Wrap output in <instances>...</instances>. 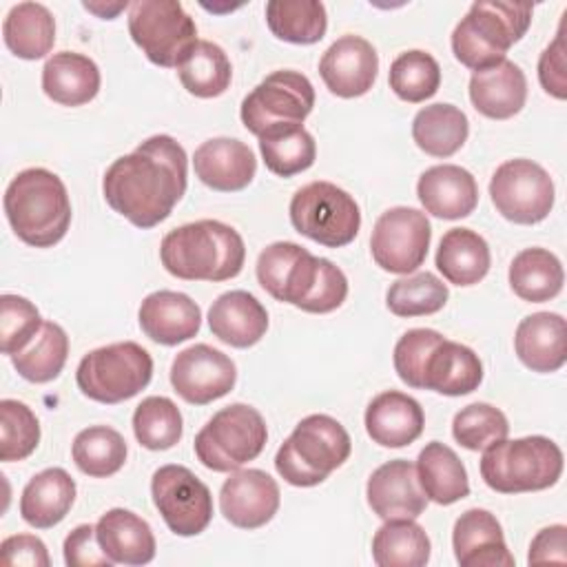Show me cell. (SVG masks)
Segmentation results:
<instances>
[{
  "label": "cell",
  "instance_id": "cell-1",
  "mask_svg": "<svg viewBox=\"0 0 567 567\" xmlns=\"http://www.w3.org/2000/svg\"><path fill=\"white\" fill-rule=\"evenodd\" d=\"M188 184V157L171 135H153L117 157L102 177L106 204L137 228L168 219Z\"/></svg>",
  "mask_w": 567,
  "mask_h": 567
},
{
  "label": "cell",
  "instance_id": "cell-2",
  "mask_svg": "<svg viewBox=\"0 0 567 567\" xmlns=\"http://www.w3.org/2000/svg\"><path fill=\"white\" fill-rule=\"evenodd\" d=\"M257 281L277 301L312 315L332 312L348 297L343 270L295 241H272L259 252Z\"/></svg>",
  "mask_w": 567,
  "mask_h": 567
},
{
  "label": "cell",
  "instance_id": "cell-3",
  "mask_svg": "<svg viewBox=\"0 0 567 567\" xmlns=\"http://www.w3.org/2000/svg\"><path fill=\"white\" fill-rule=\"evenodd\" d=\"M168 275L186 281H226L241 272L246 246L241 235L217 219H199L173 228L159 244Z\"/></svg>",
  "mask_w": 567,
  "mask_h": 567
},
{
  "label": "cell",
  "instance_id": "cell-4",
  "mask_svg": "<svg viewBox=\"0 0 567 567\" xmlns=\"http://www.w3.org/2000/svg\"><path fill=\"white\" fill-rule=\"evenodd\" d=\"M4 215L20 241L33 248L55 246L71 226L64 182L49 168L20 171L4 190Z\"/></svg>",
  "mask_w": 567,
  "mask_h": 567
},
{
  "label": "cell",
  "instance_id": "cell-5",
  "mask_svg": "<svg viewBox=\"0 0 567 567\" xmlns=\"http://www.w3.org/2000/svg\"><path fill=\"white\" fill-rule=\"evenodd\" d=\"M532 13L534 7L523 2H474L452 31L454 58L472 71L503 62L512 44L527 33Z\"/></svg>",
  "mask_w": 567,
  "mask_h": 567
},
{
  "label": "cell",
  "instance_id": "cell-6",
  "mask_svg": "<svg viewBox=\"0 0 567 567\" xmlns=\"http://www.w3.org/2000/svg\"><path fill=\"white\" fill-rule=\"evenodd\" d=\"M352 452L346 427L328 414L301 419L275 456L279 476L295 487H315L341 467Z\"/></svg>",
  "mask_w": 567,
  "mask_h": 567
},
{
  "label": "cell",
  "instance_id": "cell-7",
  "mask_svg": "<svg viewBox=\"0 0 567 567\" xmlns=\"http://www.w3.org/2000/svg\"><path fill=\"white\" fill-rule=\"evenodd\" d=\"M563 474V452L547 436L503 439L481 456L485 485L501 494L540 492L558 483Z\"/></svg>",
  "mask_w": 567,
  "mask_h": 567
},
{
  "label": "cell",
  "instance_id": "cell-8",
  "mask_svg": "<svg viewBox=\"0 0 567 567\" xmlns=\"http://www.w3.org/2000/svg\"><path fill=\"white\" fill-rule=\"evenodd\" d=\"M153 377V359L135 341H117L95 348L82 357L75 383L84 396L115 405L140 394Z\"/></svg>",
  "mask_w": 567,
  "mask_h": 567
},
{
  "label": "cell",
  "instance_id": "cell-9",
  "mask_svg": "<svg viewBox=\"0 0 567 567\" xmlns=\"http://www.w3.org/2000/svg\"><path fill=\"white\" fill-rule=\"evenodd\" d=\"M268 441L264 416L246 403H233L215 412L195 436L199 463L213 472H235L257 458Z\"/></svg>",
  "mask_w": 567,
  "mask_h": 567
},
{
  "label": "cell",
  "instance_id": "cell-10",
  "mask_svg": "<svg viewBox=\"0 0 567 567\" xmlns=\"http://www.w3.org/2000/svg\"><path fill=\"white\" fill-rule=\"evenodd\" d=\"M288 213L299 235L326 248L348 246L361 228V210L354 197L323 179L301 186L292 195Z\"/></svg>",
  "mask_w": 567,
  "mask_h": 567
},
{
  "label": "cell",
  "instance_id": "cell-11",
  "mask_svg": "<svg viewBox=\"0 0 567 567\" xmlns=\"http://www.w3.org/2000/svg\"><path fill=\"white\" fill-rule=\"evenodd\" d=\"M128 33L148 62L164 69H177L199 42L195 20L177 0L128 4Z\"/></svg>",
  "mask_w": 567,
  "mask_h": 567
},
{
  "label": "cell",
  "instance_id": "cell-12",
  "mask_svg": "<svg viewBox=\"0 0 567 567\" xmlns=\"http://www.w3.org/2000/svg\"><path fill=\"white\" fill-rule=\"evenodd\" d=\"M315 106L312 82L299 71H272L244 100L239 109L241 124L261 135L277 124H303Z\"/></svg>",
  "mask_w": 567,
  "mask_h": 567
},
{
  "label": "cell",
  "instance_id": "cell-13",
  "mask_svg": "<svg viewBox=\"0 0 567 567\" xmlns=\"http://www.w3.org/2000/svg\"><path fill=\"white\" fill-rule=\"evenodd\" d=\"M494 208L514 224H538L554 208V182L549 173L525 157L503 162L489 179Z\"/></svg>",
  "mask_w": 567,
  "mask_h": 567
},
{
  "label": "cell",
  "instance_id": "cell-14",
  "mask_svg": "<svg viewBox=\"0 0 567 567\" xmlns=\"http://www.w3.org/2000/svg\"><path fill=\"white\" fill-rule=\"evenodd\" d=\"M151 496L175 536H197L213 518V494L184 465H162L153 472Z\"/></svg>",
  "mask_w": 567,
  "mask_h": 567
},
{
  "label": "cell",
  "instance_id": "cell-15",
  "mask_svg": "<svg viewBox=\"0 0 567 567\" xmlns=\"http://www.w3.org/2000/svg\"><path fill=\"white\" fill-rule=\"evenodd\" d=\"M432 228L419 208L394 206L381 213L372 228L370 252L379 268L394 275L414 272L427 257Z\"/></svg>",
  "mask_w": 567,
  "mask_h": 567
},
{
  "label": "cell",
  "instance_id": "cell-16",
  "mask_svg": "<svg viewBox=\"0 0 567 567\" xmlns=\"http://www.w3.org/2000/svg\"><path fill=\"white\" fill-rule=\"evenodd\" d=\"M237 381V368L228 354L208 346L195 343L171 363V383L175 392L193 405H206L226 396Z\"/></svg>",
  "mask_w": 567,
  "mask_h": 567
},
{
  "label": "cell",
  "instance_id": "cell-17",
  "mask_svg": "<svg viewBox=\"0 0 567 567\" xmlns=\"http://www.w3.org/2000/svg\"><path fill=\"white\" fill-rule=\"evenodd\" d=\"M281 503L277 481L264 470H235L219 489L224 518L239 529H257L272 520Z\"/></svg>",
  "mask_w": 567,
  "mask_h": 567
},
{
  "label": "cell",
  "instance_id": "cell-18",
  "mask_svg": "<svg viewBox=\"0 0 567 567\" xmlns=\"http://www.w3.org/2000/svg\"><path fill=\"white\" fill-rule=\"evenodd\" d=\"M379 73V55L374 47L361 35L337 38L319 60V75L330 93L337 97L365 95Z\"/></svg>",
  "mask_w": 567,
  "mask_h": 567
},
{
  "label": "cell",
  "instance_id": "cell-19",
  "mask_svg": "<svg viewBox=\"0 0 567 567\" xmlns=\"http://www.w3.org/2000/svg\"><path fill=\"white\" fill-rule=\"evenodd\" d=\"M370 509L383 518H416L427 507L416 476V465L405 458H394L379 465L365 485Z\"/></svg>",
  "mask_w": 567,
  "mask_h": 567
},
{
  "label": "cell",
  "instance_id": "cell-20",
  "mask_svg": "<svg viewBox=\"0 0 567 567\" xmlns=\"http://www.w3.org/2000/svg\"><path fill=\"white\" fill-rule=\"evenodd\" d=\"M193 168L202 184L219 193L246 188L255 173L257 159L248 144L235 137H210L195 148Z\"/></svg>",
  "mask_w": 567,
  "mask_h": 567
},
{
  "label": "cell",
  "instance_id": "cell-21",
  "mask_svg": "<svg viewBox=\"0 0 567 567\" xmlns=\"http://www.w3.org/2000/svg\"><path fill=\"white\" fill-rule=\"evenodd\" d=\"M452 547L461 567H512L503 527L487 509L463 512L452 529Z\"/></svg>",
  "mask_w": 567,
  "mask_h": 567
},
{
  "label": "cell",
  "instance_id": "cell-22",
  "mask_svg": "<svg viewBox=\"0 0 567 567\" xmlns=\"http://www.w3.org/2000/svg\"><path fill=\"white\" fill-rule=\"evenodd\" d=\"M142 332L159 346H177L193 339L202 328L199 306L184 292L155 290L137 310Z\"/></svg>",
  "mask_w": 567,
  "mask_h": 567
},
{
  "label": "cell",
  "instance_id": "cell-23",
  "mask_svg": "<svg viewBox=\"0 0 567 567\" xmlns=\"http://www.w3.org/2000/svg\"><path fill=\"white\" fill-rule=\"evenodd\" d=\"M416 195L425 213L441 219L467 217L478 204L474 175L456 164H439L423 171L416 184Z\"/></svg>",
  "mask_w": 567,
  "mask_h": 567
},
{
  "label": "cell",
  "instance_id": "cell-24",
  "mask_svg": "<svg viewBox=\"0 0 567 567\" xmlns=\"http://www.w3.org/2000/svg\"><path fill=\"white\" fill-rule=\"evenodd\" d=\"M516 357L532 372L549 374L565 365L567 323L558 312H534L525 317L514 334Z\"/></svg>",
  "mask_w": 567,
  "mask_h": 567
},
{
  "label": "cell",
  "instance_id": "cell-25",
  "mask_svg": "<svg viewBox=\"0 0 567 567\" xmlns=\"http://www.w3.org/2000/svg\"><path fill=\"white\" fill-rule=\"evenodd\" d=\"M423 425L425 414L421 403L396 390L377 394L365 408V432L383 447H405L414 443Z\"/></svg>",
  "mask_w": 567,
  "mask_h": 567
},
{
  "label": "cell",
  "instance_id": "cell-26",
  "mask_svg": "<svg viewBox=\"0 0 567 567\" xmlns=\"http://www.w3.org/2000/svg\"><path fill=\"white\" fill-rule=\"evenodd\" d=\"M210 332L226 346L250 348L268 330V312L261 301L246 290L219 295L208 310Z\"/></svg>",
  "mask_w": 567,
  "mask_h": 567
},
{
  "label": "cell",
  "instance_id": "cell-27",
  "mask_svg": "<svg viewBox=\"0 0 567 567\" xmlns=\"http://www.w3.org/2000/svg\"><path fill=\"white\" fill-rule=\"evenodd\" d=\"M470 100L481 115L489 120H509L525 106V73L507 58L489 69L474 71L470 78Z\"/></svg>",
  "mask_w": 567,
  "mask_h": 567
},
{
  "label": "cell",
  "instance_id": "cell-28",
  "mask_svg": "<svg viewBox=\"0 0 567 567\" xmlns=\"http://www.w3.org/2000/svg\"><path fill=\"white\" fill-rule=\"evenodd\" d=\"M97 543L113 565H146L155 558L151 525L131 509L113 507L95 523Z\"/></svg>",
  "mask_w": 567,
  "mask_h": 567
},
{
  "label": "cell",
  "instance_id": "cell-29",
  "mask_svg": "<svg viewBox=\"0 0 567 567\" xmlns=\"http://www.w3.org/2000/svg\"><path fill=\"white\" fill-rule=\"evenodd\" d=\"M483 381V363L478 354L456 341L443 339L427 357L421 390L445 396H463L478 390Z\"/></svg>",
  "mask_w": 567,
  "mask_h": 567
},
{
  "label": "cell",
  "instance_id": "cell-30",
  "mask_svg": "<svg viewBox=\"0 0 567 567\" xmlns=\"http://www.w3.org/2000/svg\"><path fill=\"white\" fill-rule=\"evenodd\" d=\"M100 69L82 53H53L42 66V91L49 100L62 106H82L100 91Z\"/></svg>",
  "mask_w": 567,
  "mask_h": 567
},
{
  "label": "cell",
  "instance_id": "cell-31",
  "mask_svg": "<svg viewBox=\"0 0 567 567\" xmlns=\"http://www.w3.org/2000/svg\"><path fill=\"white\" fill-rule=\"evenodd\" d=\"M75 503V481L62 467L38 472L22 489L20 516L35 529H49L64 520Z\"/></svg>",
  "mask_w": 567,
  "mask_h": 567
},
{
  "label": "cell",
  "instance_id": "cell-32",
  "mask_svg": "<svg viewBox=\"0 0 567 567\" xmlns=\"http://www.w3.org/2000/svg\"><path fill=\"white\" fill-rule=\"evenodd\" d=\"M416 476L427 501L452 505L470 494V481L458 454L441 441H430L416 458Z\"/></svg>",
  "mask_w": 567,
  "mask_h": 567
},
{
  "label": "cell",
  "instance_id": "cell-33",
  "mask_svg": "<svg viewBox=\"0 0 567 567\" xmlns=\"http://www.w3.org/2000/svg\"><path fill=\"white\" fill-rule=\"evenodd\" d=\"M487 241L472 228H450L436 250L439 272L454 286H474L489 272Z\"/></svg>",
  "mask_w": 567,
  "mask_h": 567
},
{
  "label": "cell",
  "instance_id": "cell-34",
  "mask_svg": "<svg viewBox=\"0 0 567 567\" xmlns=\"http://www.w3.org/2000/svg\"><path fill=\"white\" fill-rule=\"evenodd\" d=\"M7 49L22 60L44 58L55 42V18L40 2H18L2 22Z\"/></svg>",
  "mask_w": 567,
  "mask_h": 567
},
{
  "label": "cell",
  "instance_id": "cell-35",
  "mask_svg": "<svg viewBox=\"0 0 567 567\" xmlns=\"http://www.w3.org/2000/svg\"><path fill=\"white\" fill-rule=\"evenodd\" d=\"M509 286L516 297L529 303L554 299L565 284L560 259L547 248H525L509 264Z\"/></svg>",
  "mask_w": 567,
  "mask_h": 567
},
{
  "label": "cell",
  "instance_id": "cell-36",
  "mask_svg": "<svg viewBox=\"0 0 567 567\" xmlns=\"http://www.w3.org/2000/svg\"><path fill=\"white\" fill-rule=\"evenodd\" d=\"M470 135L467 115L454 104H430L423 106L412 120L414 144L432 157L454 155Z\"/></svg>",
  "mask_w": 567,
  "mask_h": 567
},
{
  "label": "cell",
  "instance_id": "cell-37",
  "mask_svg": "<svg viewBox=\"0 0 567 567\" xmlns=\"http://www.w3.org/2000/svg\"><path fill=\"white\" fill-rule=\"evenodd\" d=\"M259 151L270 173L292 177L308 171L317 157L315 137L303 124H277L259 135Z\"/></svg>",
  "mask_w": 567,
  "mask_h": 567
},
{
  "label": "cell",
  "instance_id": "cell-38",
  "mask_svg": "<svg viewBox=\"0 0 567 567\" xmlns=\"http://www.w3.org/2000/svg\"><path fill=\"white\" fill-rule=\"evenodd\" d=\"M430 549V538L414 518L385 520L372 538V558L379 567H423Z\"/></svg>",
  "mask_w": 567,
  "mask_h": 567
},
{
  "label": "cell",
  "instance_id": "cell-39",
  "mask_svg": "<svg viewBox=\"0 0 567 567\" xmlns=\"http://www.w3.org/2000/svg\"><path fill=\"white\" fill-rule=\"evenodd\" d=\"M266 24L275 38L290 44H315L326 35L328 13L317 0H270Z\"/></svg>",
  "mask_w": 567,
  "mask_h": 567
},
{
  "label": "cell",
  "instance_id": "cell-40",
  "mask_svg": "<svg viewBox=\"0 0 567 567\" xmlns=\"http://www.w3.org/2000/svg\"><path fill=\"white\" fill-rule=\"evenodd\" d=\"M126 441L109 425H91L78 432L71 445V456L78 470L93 478H106L126 463Z\"/></svg>",
  "mask_w": 567,
  "mask_h": 567
},
{
  "label": "cell",
  "instance_id": "cell-41",
  "mask_svg": "<svg viewBox=\"0 0 567 567\" xmlns=\"http://www.w3.org/2000/svg\"><path fill=\"white\" fill-rule=\"evenodd\" d=\"M182 86L195 97H217L221 95L233 80V66L226 51L210 42L199 40L190 55L177 66Z\"/></svg>",
  "mask_w": 567,
  "mask_h": 567
},
{
  "label": "cell",
  "instance_id": "cell-42",
  "mask_svg": "<svg viewBox=\"0 0 567 567\" xmlns=\"http://www.w3.org/2000/svg\"><path fill=\"white\" fill-rule=\"evenodd\" d=\"M69 357V337L55 321H44L33 341L11 357L18 374L31 383H49L58 379Z\"/></svg>",
  "mask_w": 567,
  "mask_h": 567
},
{
  "label": "cell",
  "instance_id": "cell-43",
  "mask_svg": "<svg viewBox=\"0 0 567 567\" xmlns=\"http://www.w3.org/2000/svg\"><path fill=\"white\" fill-rule=\"evenodd\" d=\"M388 82L396 97L410 104H419L439 91L441 66L427 51H403L392 60Z\"/></svg>",
  "mask_w": 567,
  "mask_h": 567
},
{
  "label": "cell",
  "instance_id": "cell-44",
  "mask_svg": "<svg viewBox=\"0 0 567 567\" xmlns=\"http://www.w3.org/2000/svg\"><path fill=\"white\" fill-rule=\"evenodd\" d=\"M450 290L434 272H414L396 279L385 292V306L396 317L434 315L447 303Z\"/></svg>",
  "mask_w": 567,
  "mask_h": 567
},
{
  "label": "cell",
  "instance_id": "cell-45",
  "mask_svg": "<svg viewBox=\"0 0 567 567\" xmlns=\"http://www.w3.org/2000/svg\"><path fill=\"white\" fill-rule=\"evenodd\" d=\"M133 434L146 450H171L182 439V412L168 396H146L133 412Z\"/></svg>",
  "mask_w": 567,
  "mask_h": 567
},
{
  "label": "cell",
  "instance_id": "cell-46",
  "mask_svg": "<svg viewBox=\"0 0 567 567\" xmlns=\"http://www.w3.org/2000/svg\"><path fill=\"white\" fill-rule=\"evenodd\" d=\"M507 416L489 403H470L454 414L452 436L458 445L472 452H483L489 445L507 439Z\"/></svg>",
  "mask_w": 567,
  "mask_h": 567
},
{
  "label": "cell",
  "instance_id": "cell-47",
  "mask_svg": "<svg viewBox=\"0 0 567 567\" xmlns=\"http://www.w3.org/2000/svg\"><path fill=\"white\" fill-rule=\"evenodd\" d=\"M40 443V423L33 410L18 399L0 401V458H27Z\"/></svg>",
  "mask_w": 567,
  "mask_h": 567
},
{
  "label": "cell",
  "instance_id": "cell-48",
  "mask_svg": "<svg viewBox=\"0 0 567 567\" xmlns=\"http://www.w3.org/2000/svg\"><path fill=\"white\" fill-rule=\"evenodd\" d=\"M42 317L38 308L20 297V295H9L4 292L0 297V350L2 354H18L22 352L38 330L42 328Z\"/></svg>",
  "mask_w": 567,
  "mask_h": 567
},
{
  "label": "cell",
  "instance_id": "cell-49",
  "mask_svg": "<svg viewBox=\"0 0 567 567\" xmlns=\"http://www.w3.org/2000/svg\"><path fill=\"white\" fill-rule=\"evenodd\" d=\"M443 339L445 337L432 328H412L396 341L394 370L405 385L421 390L425 361Z\"/></svg>",
  "mask_w": 567,
  "mask_h": 567
},
{
  "label": "cell",
  "instance_id": "cell-50",
  "mask_svg": "<svg viewBox=\"0 0 567 567\" xmlns=\"http://www.w3.org/2000/svg\"><path fill=\"white\" fill-rule=\"evenodd\" d=\"M64 563L69 567H111L113 560L104 554L97 543L95 525H78L64 538Z\"/></svg>",
  "mask_w": 567,
  "mask_h": 567
},
{
  "label": "cell",
  "instance_id": "cell-51",
  "mask_svg": "<svg viewBox=\"0 0 567 567\" xmlns=\"http://www.w3.org/2000/svg\"><path fill=\"white\" fill-rule=\"evenodd\" d=\"M563 27L560 24L554 42L540 53L538 58V80L540 86L554 95L556 100H565L567 97V49H565V35H563Z\"/></svg>",
  "mask_w": 567,
  "mask_h": 567
},
{
  "label": "cell",
  "instance_id": "cell-52",
  "mask_svg": "<svg viewBox=\"0 0 567 567\" xmlns=\"http://www.w3.org/2000/svg\"><path fill=\"white\" fill-rule=\"evenodd\" d=\"M0 563L4 567H49L47 545L33 534H13L0 543Z\"/></svg>",
  "mask_w": 567,
  "mask_h": 567
},
{
  "label": "cell",
  "instance_id": "cell-53",
  "mask_svg": "<svg viewBox=\"0 0 567 567\" xmlns=\"http://www.w3.org/2000/svg\"><path fill=\"white\" fill-rule=\"evenodd\" d=\"M529 565L540 563H567V527L565 525H549L543 527L529 545L527 554Z\"/></svg>",
  "mask_w": 567,
  "mask_h": 567
},
{
  "label": "cell",
  "instance_id": "cell-54",
  "mask_svg": "<svg viewBox=\"0 0 567 567\" xmlns=\"http://www.w3.org/2000/svg\"><path fill=\"white\" fill-rule=\"evenodd\" d=\"M84 9H89V11H93V13H97V16H102L104 20H113L122 9H126V2H120V4H115L113 9H104V7H100V4H91V2H84Z\"/></svg>",
  "mask_w": 567,
  "mask_h": 567
}]
</instances>
